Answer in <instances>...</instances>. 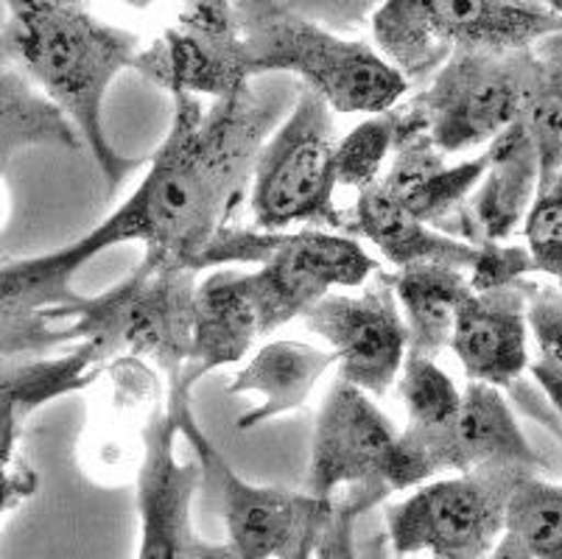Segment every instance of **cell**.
<instances>
[{
	"mask_svg": "<svg viewBox=\"0 0 562 559\" xmlns=\"http://www.w3.org/2000/svg\"><path fill=\"white\" fill-rule=\"evenodd\" d=\"M289 85L252 79L204 107L193 96H171V130L149 171L104 224L74 241L93 260L104 249L140 241L143 258L196 271V260L241 204L260 148L285 115Z\"/></svg>",
	"mask_w": 562,
	"mask_h": 559,
	"instance_id": "obj_1",
	"label": "cell"
},
{
	"mask_svg": "<svg viewBox=\"0 0 562 559\" xmlns=\"http://www.w3.org/2000/svg\"><path fill=\"white\" fill-rule=\"evenodd\" d=\"M137 54V34L104 23L79 3H9L0 31V59L74 123L110 188L124 182L135 163L121 157L106 137L104 99Z\"/></svg>",
	"mask_w": 562,
	"mask_h": 559,
	"instance_id": "obj_2",
	"label": "cell"
},
{
	"mask_svg": "<svg viewBox=\"0 0 562 559\" xmlns=\"http://www.w3.org/2000/svg\"><path fill=\"white\" fill-rule=\"evenodd\" d=\"M249 51V74H291L330 112L378 115L403 101L408 85L364 40H341L303 18L294 3H233Z\"/></svg>",
	"mask_w": 562,
	"mask_h": 559,
	"instance_id": "obj_3",
	"label": "cell"
},
{
	"mask_svg": "<svg viewBox=\"0 0 562 559\" xmlns=\"http://www.w3.org/2000/svg\"><path fill=\"white\" fill-rule=\"evenodd\" d=\"M381 56L408 87L428 81L453 51L535 48L562 29L557 3L395 0L370 14Z\"/></svg>",
	"mask_w": 562,
	"mask_h": 559,
	"instance_id": "obj_4",
	"label": "cell"
},
{
	"mask_svg": "<svg viewBox=\"0 0 562 559\" xmlns=\"http://www.w3.org/2000/svg\"><path fill=\"white\" fill-rule=\"evenodd\" d=\"M258 266L252 271L263 308V331L272 336L294 316H305L334 289H359L378 271V260L359 238L328 230L227 227L211 241L196 271Z\"/></svg>",
	"mask_w": 562,
	"mask_h": 559,
	"instance_id": "obj_5",
	"label": "cell"
},
{
	"mask_svg": "<svg viewBox=\"0 0 562 559\" xmlns=\"http://www.w3.org/2000/svg\"><path fill=\"white\" fill-rule=\"evenodd\" d=\"M199 271L143 258L130 277L99 297H81L70 314V342L93 347L101 367L115 358L155 364L180 378L193 347Z\"/></svg>",
	"mask_w": 562,
	"mask_h": 559,
	"instance_id": "obj_6",
	"label": "cell"
},
{
	"mask_svg": "<svg viewBox=\"0 0 562 559\" xmlns=\"http://www.w3.org/2000/svg\"><path fill=\"white\" fill-rule=\"evenodd\" d=\"M191 392L182 376L168 381L166 412L196 454L202 479L216 492L235 559H314L322 532L334 515V501L241 479L204 434L191 409Z\"/></svg>",
	"mask_w": 562,
	"mask_h": 559,
	"instance_id": "obj_7",
	"label": "cell"
},
{
	"mask_svg": "<svg viewBox=\"0 0 562 559\" xmlns=\"http://www.w3.org/2000/svg\"><path fill=\"white\" fill-rule=\"evenodd\" d=\"M336 146L330 107L308 87H297V101L255 163L249 197L255 230H328L350 235L347 210L336 204Z\"/></svg>",
	"mask_w": 562,
	"mask_h": 559,
	"instance_id": "obj_8",
	"label": "cell"
},
{
	"mask_svg": "<svg viewBox=\"0 0 562 559\" xmlns=\"http://www.w3.org/2000/svg\"><path fill=\"white\" fill-rule=\"evenodd\" d=\"M518 461H493L470 473L417 487L383 512V535L395 559H484L504 537V506L524 476Z\"/></svg>",
	"mask_w": 562,
	"mask_h": 559,
	"instance_id": "obj_9",
	"label": "cell"
},
{
	"mask_svg": "<svg viewBox=\"0 0 562 559\" xmlns=\"http://www.w3.org/2000/svg\"><path fill=\"white\" fill-rule=\"evenodd\" d=\"M538 68V48L453 51L408 101L439 154L468 152L518 121Z\"/></svg>",
	"mask_w": 562,
	"mask_h": 559,
	"instance_id": "obj_10",
	"label": "cell"
},
{
	"mask_svg": "<svg viewBox=\"0 0 562 559\" xmlns=\"http://www.w3.org/2000/svg\"><path fill=\"white\" fill-rule=\"evenodd\" d=\"M493 461H518L540 473L549 468L526 439L507 398L498 389L470 381L448 423L397 431L386 490H412L437 476L470 473Z\"/></svg>",
	"mask_w": 562,
	"mask_h": 559,
	"instance_id": "obj_11",
	"label": "cell"
},
{
	"mask_svg": "<svg viewBox=\"0 0 562 559\" xmlns=\"http://www.w3.org/2000/svg\"><path fill=\"white\" fill-rule=\"evenodd\" d=\"M132 68L171 96H211L213 101L252 81L233 3L186 7L162 37L137 54Z\"/></svg>",
	"mask_w": 562,
	"mask_h": 559,
	"instance_id": "obj_12",
	"label": "cell"
},
{
	"mask_svg": "<svg viewBox=\"0 0 562 559\" xmlns=\"http://www.w3.org/2000/svg\"><path fill=\"white\" fill-rule=\"evenodd\" d=\"M303 320L308 331L328 342L339 364V381L370 398L390 392L406 358V325L392 275L375 271L361 294H328Z\"/></svg>",
	"mask_w": 562,
	"mask_h": 559,
	"instance_id": "obj_13",
	"label": "cell"
},
{
	"mask_svg": "<svg viewBox=\"0 0 562 559\" xmlns=\"http://www.w3.org/2000/svg\"><path fill=\"white\" fill-rule=\"evenodd\" d=\"M177 425L155 409L143 428V465L137 473L140 548L137 559H235L227 543H207L193 529V495L202 481L199 461H180Z\"/></svg>",
	"mask_w": 562,
	"mask_h": 559,
	"instance_id": "obj_14",
	"label": "cell"
},
{
	"mask_svg": "<svg viewBox=\"0 0 562 559\" xmlns=\"http://www.w3.org/2000/svg\"><path fill=\"white\" fill-rule=\"evenodd\" d=\"M395 443L397 428L370 394L336 381L316 420L303 492L334 501L341 487H378L390 495L386 479Z\"/></svg>",
	"mask_w": 562,
	"mask_h": 559,
	"instance_id": "obj_15",
	"label": "cell"
},
{
	"mask_svg": "<svg viewBox=\"0 0 562 559\" xmlns=\"http://www.w3.org/2000/svg\"><path fill=\"white\" fill-rule=\"evenodd\" d=\"M87 260L76 246L0 264V358L45 356L70 342V314L81 294L74 275Z\"/></svg>",
	"mask_w": 562,
	"mask_h": 559,
	"instance_id": "obj_16",
	"label": "cell"
},
{
	"mask_svg": "<svg viewBox=\"0 0 562 559\" xmlns=\"http://www.w3.org/2000/svg\"><path fill=\"white\" fill-rule=\"evenodd\" d=\"M484 168L487 154L446 166V154H439L428 141L417 107L406 101L401 104V132L392 146V166L378 179V188L395 199L414 222L448 235L462 204L476 191Z\"/></svg>",
	"mask_w": 562,
	"mask_h": 559,
	"instance_id": "obj_17",
	"label": "cell"
},
{
	"mask_svg": "<svg viewBox=\"0 0 562 559\" xmlns=\"http://www.w3.org/2000/svg\"><path fill=\"white\" fill-rule=\"evenodd\" d=\"M531 280L479 291L462 302L451 333V350L473 383L509 389L529 367L526 297Z\"/></svg>",
	"mask_w": 562,
	"mask_h": 559,
	"instance_id": "obj_18",
	"label": "cell"
},
{
	"mask_svg": "<svg viewBox=\"0 0 562 559\" xmlns=\"http://www.w3.org/2000/svg\"><path fill=\"white\" fill-rule=\"evenodd\" d=\"M258 338H266V331L252 271L213 269L196 283L193 347L182 378L193 389L199 378L244 361Z\"/></svg>",
	"mask_w": 562,
	"mask_h": 559,
	"instance_id": "obj_19",
	"label": "cell"
},
{
	"mask_svg": "<svg viewBox=\"0 0 562 559\" xmlns=\"http://www.w3.org/2000/svg\"><path fill=\"white\" fill-rule=\"evenodd\" d=\"M540 166L535 146L515 121L487 148V168L451 224V238L464 244L507 241L524 222L531 199L538 193Z\"/></svg>",
	"mask_w": 562,
	"mask_h": 559,
	"instance_id": "obj_20",
	"label": "cell"
},
{
	"mask_svg": "<svg viewBox=\"0 0 562 559\" xmlns=\"http://www.w3.org/2000/svg\"><path fill=\"white\" fill-rule=\"evenodd\" d=\"M104 372L90 345H76L68 356L0 358V468L20 454L25 420L50 400L74 394L95 383Z\"/></svg>",
	"mask_w": 562,
	"mask_h": 559,
	"instance_id": "obj_21",
	"label": "cell"
},
{
	"mask_svg": "<svg viewBox=\"0 0 562 559\" xmlns=\"http://www.w3.org/2000/svg\"><path fill=\"white\" fill-rule=\"evenodd\" d=\"M347 224L350 238L361 235L370 241L397 271L414 266H448L468 275L476 260V246L414 222L395 199L378 188V182L356 197L352 208L347 210Z\"/></svg>",
	"mask_w": 562,
	"mask_h": 559,
	"instance_id": "obj_22",
	"label": "cell"
},
{
	"mask_svg": "<svg viewBox=\"0 0 562 559\" xmlns=\"http://www.w3.org/2000/svg\"><path fill=\"white\" fill-rule=\"evenodd\" d=\"M334 364L330 350H319L294 338H274L260 347L247 367L227 383V394H260L258 406L238 417V428H258L283 414L300 412Z\"/></svg>",
	"mask_w": 562,
	"mask_h": 559,
	"instance_id": "obj_23",
	"label": "cell"
},
{
	"mask_svg": "<svg viewBox=\"0 0 562 559\" xmlns=\"http://www.w3.org/2000/svg\"><path fill=\"white\" fill-rule=\"evenodd\" d=\"M392 289L406 325V356L437 361L451 345L459 308L473 294L468 277L448 266H414L392 275Z\"/></svg>",
	"mask_w": 562,
	"mask_h": 559,
	"instance_id": "obj_24",
	"label": "cell"
},
{
	"mask_svg": "<svg viewBox=\"0 0 562 559\" xmlns=\"http://www.w3.org/2000/svg\"><path fill=\"white\" fill-rule=\"evenodd\" d=\"M37 146L76 152L81 137L20 70L0 68V177L20 152Z\"/></svg>",
	"mask_w": 562,
	"mask_h": 559,
	"instance_id": "obj_25",
	"label": "cell"
},
{
	"mask_svg": "<svg viewBox=\"0 0 562 559\" xmlns=\"http://www.w3.org/2000/svg\"><path fill=\"white\" fill-rule=\"evenodd\" d=\"M535 48L540 68L518 123L538 154V191H543L562 179V37H546Z\"/></svg>",
	"mask_w": 562,
	"mask_h": 559,
	"instance_id": "obj_26",
	"label": "cell"
},
{
	"mask_svg": "<svg viewBox=\"0 0 562 559\" xmlns=\"http://www.w3.org/2000/svg\"><path fill=\"white\" fill-rule=\"evenodd\" d=\"M504 535L535 559H562V487L540 473L524 476L504 506Z\"/></svg>",
	"mask_w": 562,
	"mask_h": 559,
	"instance_id": "obj_27",
	"label": "cell"
},
{
	"mask_svg": "<svg viewBox=\"0 0 562 559\" xmlns=\"http://www.w3.org/2000/svg\"><path fill=\"white\" fill-rule=\"evenodd\" d=\"M397 132H401V104L361 121L336 146V185L339 188H352V191L359 193L372 188L381 179L383 160L392 154Z\"/></svg>",
	"mask_w": 562,
	"mask_h": 559,
	"instance_id": "obj_28",
	"label": "cell"
},
{
	"mask_svg": "<svg viewBox=\"0 0 562 559\" xmlns=\"http://www.w3.org/2000/svg\"><path fill=\"white\" fill-rule=\"evenodd\" d=\"M526 333L538 347V361H529L535 387L543 392L551 409L560 412L562 394V294L551 283H531L526 297Z\"/></svg>",
	"mask_w": 562,
	"mask_h": 559,
	"instance_id": "obj_29",
	"label": "cell"
},
{
	"mask_svg": "<svg viewBox=\"0 0 562 559\" xmlns=\"http://www.w3.org/2000/svg\"><path fill=\"white\" fill-rule=\"evenodd\" d=\"M395 383L401 400L406 403L408 428H434L448 423L462 403V392L453 378L428 358H403Z\"/></svg>",
	"mask_w": 562,
	"mask_h": 559,
	"instance_id": "obj_30",
	"label": "cell"
},
{
	"mask_svg": "<svg viewBox=\"0 0 562 559\" xmlns=\"http://www.w3.org/2000/svg\"><path fill=\"white\" fill-rule=\"evenodd\" d=\"M526 253L535 271L560 277L562 269V179L535 193L524 215Z\"/></svg>",
	"mask_w": 562,
	"mask_h": 559,
	"instance_id": "obj_31",
	"label": "cell"
},
{
	"mask_svg": "<svg viewBox=\"0 0 562 559\" xmlns=\"http://www.w3.org/2000/svg\"><path fill=\"white\" fill-rule=\"evenodd\" d=\"M383 499H386V492L378 490V487H361L359 492H350L347 499H334V515L322 532L314 559H359V551H356L359 517L375 510Z\"/></svg>",
	"mask_w": 562,
	"mask_h": 559,
	"instance_id": "obj_32",
	"label": "cell"
},
{
	"mask_svg": "<svg viewBox=\"0 0 562 559\" xmlns=\"http://www.w3.org/2000/svg\"><path fill=\"white\" fill-rule=\"evenodd\" d=\"M535 271L526 246L507 244V241H487V244L476 246V260L470 266L468 286L473 294L479 291H493L504 289V286H513L518 280H526V275Z\"/></svg>",
	"mask_w": 562,
	"mask_h": 559,
	"instance_id": "obj_33",
	"label": "cell"
},
{
	"mask_svg": "<svg viewBox=\"0 0 562 559\" xmlns=\"http://www.w3.org/2000/svg\"><path fill=\"white\" fill-rule=\"evenodd\" d=\"M40 479L34 473V468L23 456H14L7 468H0V521L7 512H12L14 506L29 501L37 492Z\"/></svg>",
	"mask_w": 562,
	"mask_h": 559,
	"instance_id": "obj_34",
	"label": "cell"
},
{
	"mask_svg": "<svg viewBox=\"0 0 562 559\" xmlns=\"http://www.w3.org/2000/svg\"><path fill=\"white\" fill-rule=\"evenodd\" d=\"M303 18L314 20L316 25L328 29V25H339V29H356V23L375 12L372 3H294Z\"/></svg>",
	"mask_w": 562,
	"mask_h": 559,
	"instance_id": "obj_35",
	"label": "cell"
},
{
	"mask_svg": "<svg viewBox=\"0 0 562 559\" xmlns=\"http://www.w3.org/2000/svg\"><path fill=\"white\" fill-rule=\"evenodd\" d=\"M364 515L359 517L361 535L359 526H356V551H359V559H395L390 554V546H386L383 526H378V523H364Z\"/></svg>",
	"mask_w": 562,
	"mask_h": 559,
	"instance_id": "obj_36",
	"label": "cell"
},
{
	"mask_svg": "<svg viewBox=\"0 0 562 559\" xmlns=\"http://www.w3.org/2000/svg\"><path fill=\"white\" fill-rule=\"evenodd\" d=\"M484 559H535V557H531V554L526 551L518 540H513L509 535H504L498 543H495V548Z\"/></svg>",
	"mask_w": 562,
	"mask_h": 559,
	"instance_id": "obj_37",
	"label": "cell"
}]
</instances>
